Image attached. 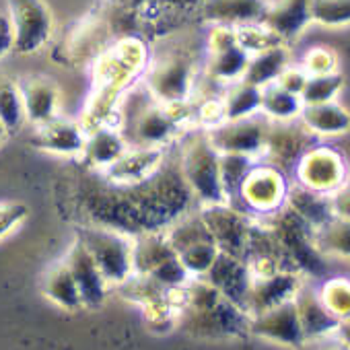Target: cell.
Segmentation results:
<instances>
[{"mask_svg": "<svg viewBox=\"0 0 350 350\" xmlns=\"http://www.w3.org/2000/svg\"><path fill=\"white\" fill-rule=\"evenodd\" d=\"M313 235H315L317 247L350 258V223L348 221L334 217L323 227H319Z\"/></svg>", "mask_w": 350, "mask_h": 350, "instance_id": "e575fe53", "label": "cell"}, {"mask_svg": "<svg viewBox=\"0 0 350 350\" xmlns=\"http://www.w3.org/2000/svg\"><path fill=\"white\" fill-rule=\"evenodd\" d=\"M329 350H350L346 344H338V346H334V348H329Z\"/></svg>", "mask_w": 350, "mask_h": 350, "instance_id": "f6af8a7d", "label": "cell"}, {"mask_svg": "<svg viewBox=\"0 0 350 350\" xmlns=\"http://www.w3.org/2000/svg\"><path fill=\"white\" fill-rule=\"evenodd\" d=\"M299 120L311 134L319 136H338L350 128V113L336 101L303 105Z\"/></svg>", "mask_w": 350, "mask_h": 350, "instance_id": "484cf974", "label": "cell"}, {"mask_svg": "<svg viewBox=\"0 0 350 350\" xmlns=\"http://www.w3.org/2000/svg\"><path fill=\"white\" fill-rule=\"evenodd\" d=\"M206 229L211 231L219 252L237 256L245 260V247L250 239V221L239 211L233 208V204H208L202 206L200 213Z\"/></svg>", "mask_w": 350, "mask_h": 350, "instance_id": "8fae6325", "label": "cell"}, {"mask_svg": "<svg viewBox=\"0 0 350 350\" xmlns=\"http://www.w3.org/2000/svg\"><path fill=\"white\" fill-rule=\"evenodd\" d=\"M146 64L148 48L136 38H124L97 56L93 93L81 124L85 132L97 126H107L105 120L109 118L111 109L118 105L124 91L130 89L140 75H144Z\"/></svg>", "mask_w": 350, "mask_h": 350, "instance_id": "6da1fadb", "label": "cell"}, {"mask_svg": "<svg viewBox=\"0 0 350 350\" xmlns=\"http://www.w3.org/2000/svg\"><path fill=\"white\" fill-rule=\"evenodd\" d=\"M338 332H340L342 344H346L350 348V317H346L338 323Z\"/></svg>", "mask_w": 350, "mask_h": 350, "instance_id": "7bdbcfd3", "label": "cell"}, {"mask_svg": "<svg viewBox=\"0 0 350 350\" xmlns=\"http://www.w3.org/2000/svg\"><path fill=\"white\" fill-rule=\"evenodd\" d=\"M332 208L338 219H344L350 223V188H340L332 196Z\"/></svg>", "mask_w": 350, "mask_h": 350, "instance_id": "60d3db41", "label": "cell"}, {"mask_svg": "<svg viewBox=\"0 0 350 350\" xmlns=\"http://www.w3.org/2000/svg\"><path fill=\"white\" fill-rule=\"evenodd\" d=\"M184 327L204 338L237 336L250 329V315L225 299L206 278H190L182 299Z\"/></svg>", "mask_w": 350, "mask_h": 350, "instance_id": "7a4b0ae2", "label": "cell"}, {"mask_svg": "<svg viewBox=\"0 0 350 350\" xmlns=\"http://www.w3.org/2000/svg\"><path fill=\"white\" fill-rule=\"evenodd\" d=\"M144 89L163 105H184L194 87V64L184 52L171 50L148 60L144 68Z\"/></svg>", "mask_w": 350, "mask_h": 350, "instance_id": "5b68a950", "label": "cell"}, {"mask_svg": "<svg viewBox=\"0 0 350 350\" xmlns=\"http://www.w3.org/2000/svg\"><path fill=\"white\" fill-rule=\"evenodd\" d=\"M321 301L325 303V307L342 321L346 317H350V282L348 280H342V278H336V280H329L321 293H319Z\"/></svg>", "mask_w": 350, "mask_h": 350, "instance_id": "8d00e7d4", "label": "cell"}, {"mask_svg": "<svg viewBox=\"0 0 350 350\" xmlns=\"http://www.w3.org/2000/svg\"><path fill=\"white\" fill-rule=\"evenodd\" d=\"M303 70L309 77L332 72V70H336V56L325 48H313L307 52V56L303 60Z\"/></svg>", "mask_w": 350, "mask_h": 350, "instance_id": "74e56055", "label": "cell"}, {"mask_svg": "<svg viewBox=\"0 0 350 350\" xmlns=\"http://www.w3.org/2000/svg\"><path fill=\"white\" fill-rule=\"evenodd\" d=\"M0 122H3L7 132L19 130L25 122L19 83L11 79H0Z\"/></svg>", "mask_w": 350, "mask_h": 350, "instance_id": "d6a6232c", "label": "cell"}, {"mask_svg": "<svg viewBox=\"0 0 350 350\" xmlns=\"http://www.w3.org/2000/svg\"><path fill=\"white\" fill-rule=\"evenodd\" d=\"M307 77H309V75H307L303 68H291V66H286L284 72L278 77L276 83H278L282 89H286V91H291V93H295V95L301 97V91H303L305 83H307Z\"/></svg>", "mask_w": 350, "mask_h": 350, "instance_id": "ab89813d", "label": "cell"}, {"mask_svg": "<svg viewBox=\"0 0 350 350\" xmlns=\"http://www.w3.org/2000/svg\"><path fill=\"white\" fill-rule=\"evenodd\" d=\"M19 91L23 99L25 120L38 126L56 118V109L60 101L56 83H52L46 77H29L19 83Z\"/></svg>", "mask_w": 350, "mask_h": 350, "instance_id": "ffe728a7", "label": "cell"}, {"mask_svg": "<svg viewBox=\"0 0 350 350\" xmlns=\"http://www.w3.org/2000/svg\"><path fill=\"white\" fill-rule=\"evenodd\" d=\"M297 180L313 192L332 194L346 180V165L332 148H307L297 161Z\"/></svg>", "mask_w": 350, "mask_h": 350, "instance_id": "30bf717a", "label": "cell"}, {"mask_svg": "<svg viewBox=\"0 0 350 350\" xmlns=\"http://www.w3.org/2000/svg\"><path fill=\"white\" fill-rule=\"evenodd\" d=\"M221 152L213 146L208 134L192 136L182 152V178L202 206L227 202L221 184Z\"/></svg>", "mask_w": 350, "mask_h": 350, "instance_id": "277c9868", "label": "cell"}, {"mask_svg": "<svg viewBox=\"0 0 350 350\" xmlns=\"http://www.w3.org/2000/svg\"><path fill=\"white\" fill-rule=\"evenodd\" d=\"M136 105L122 107V136L132 148H159L167 140L178 134L182 118L175 113V107L163 105L150 97V93L142 87V95L132 93Z\"/></svg>", "mask_w": 350, "mask_h": 350, "instance_id": "3957f363", "label": "cell"}, {"mask_svg": "<svg viewBox=\"0 0 350 350\" xmlns=\"http://www.w3.org/2000/svg\"><path fill=\"white\" fill-rule=\"evenodd\" d=\"M161 159L163 154L159 148H130L128 146L124 157L107 169V175L116 182V186H136L152 178V173L161 165Z\"/></svg>", "mask_w": 350, "mask_h": 350, "instance_id": "44dd1931", "label": "cell"}, {"mask_svg": "<svg viewBox=\"0 0 350 350\" xmlns=\"http://www.w3.org/2000/svg\"><path fill=\"white\" fill-rule=\"evenodd\" d=\"M260 103H262V89L260 87L250 85L245 81L233 83L231 89L227 91L225 99H223L225 122L254 116L260 109Z\"/></svg>", "mask_w": 350, "mask_h": 350, "instance_id": "4dcf8cb0", "label": "cell"}, {"mask_svg": "<svg viewBox=\"0 0 350 350\" xmlns=\"http://www.w3.org/2000/svg\"><path fill=\"white\" fill-rule=\"evenodd\" d=\"M13 52V27L9 15H0V58Z\"/></svg>", "mask_w": 350, "mask_h": 350, "instance_id": "b9f144b4", "label": "cell"}, {"mask_svg": "<svg viewBox=\"0 0 350 350\" xmlns=\"http://www.w3.org/2000/svg\"><path fill=\"white\" fill-rule=\"evenodd\" d=\"M204 278L231 303L239 305L245 311V299L252 286V270L243 258L219 252L217 260L213 262L211 270Z\"/></svg>", "mask_w": 350, "mask_h": 350, "instance_id": "9a60e30c", "label": "cell"}, {"mask_svg": "<svg viewBox=\"0 0 350 350\" xmlns=\"http://www.w3.org/2000/svg\"><path fill=\"white\" fill-rule=\"evenodd\" d=\"M44 295L56 303L58 307L66 309V311H77L83 305V299H81V293H79V286L75 282V276L68 268V264L62 260L58 264H54L46 276H44Z\"/></svg>", "mask_w": 350, "mask_h": 350, "instance_id": "83f0119b", "label": "cell"}, {"mask_svg": "<svg viewBox=\"0 0 350 350\" xmlns=\"http://www.w3.org/2000/svg\"><path fill=\"white\" fill-rule=\"evenodd\" d=\"M87 132L81 124L62 120V118H52L44 124H38L33 134H31V146L44 152H54V154H81L85 148Z\"/></svg>", "mask_w": 350, "mask_h": 350, "instance_id": "2e32d148", "label": "cell"}, {"mask_svg": "<svg viewBox=\"0 0 350 350\" xmlns=\"http://www.w3.org/2000/svg\"><path fill=\"white\" fill-rule=\"evenodd\" d=\"M299 291V280L295 274L278 270L266 276H254L245 299V313L252 317L274 305H280L295 297Z\"/></svg>", "mask_w": 350, "mask_h": 350, "instance_id": "ac0fdd59", "label": "cell"}, {"mask_svg": "<svg viewBox=\"0 0 350 350\" xmlns=\"http://www.w3.org/2000/svg\"><path fill=\"white\" fill-rule=\"evenodd\" d=\"M134 276L148 278L163 288H184L192 278L167 235L161 233H142L134 241Z\"/></svg>", "mask_w": 350, "mask_h": 350, "instance_id": "52a82bcc", "label": "cell"}, {"mask_svg": "<svg viewBox=\"0 0 350 350\" xmlns=\"http://www.w3.org/2000/svg\"><path fill=\"white\" fill-rule=\"evenodd\" d=\"M126 150H128V144L120 132L111 130L109 126H97L87 132L85 148L81 154L91 167L109 169L116 161L124 157Z\"/></svg>", "mask_w": 350, "mask_h": 350, "instance_id": "d4e9b609", "label": "cell"}, {"mask_svg": "<svg viewBox=\"0 0 350 350\" xmlns=\"http://www.w3.org/2000/svg\"><path fill=\"white\" fill-rule=\"evenodd\" d=\"M301 97L282 89L278 83L266 85L262 89V103L260 109L264 111V116L272 122H291L297 120L301 113Z\"/></svg>", "mask_w": 350, "mask_h": 350, "instance_id": "f546056e", "label": "cell"}, {"mask_svg": "<svg viewBox=\"0 0 350 350\" xmlns=\"http://www.w3.org/2000/svg\"><path fill=\"white\" fill-rule=\"evenodd\" d=\"M293 301H295L305 338H315V336H323V334L338 329L340 319L325 307V303L313 288L299 286Z\"/></svg>", "mask_w": 350, "mask_h": 350, "instance_id": "603a6c76", "label": "cell"}, {"mask_svg": "<svg viewBox=\"0 0 350 350\" xmlns=\"http://www.w3.org/2000/svg\"><path fill=\"white\" fill-rule=\"evenodd\" d=\"M266 134H268V122L250 116V118L231 120L215 126L208 132V138L219 152L256 157L264 150Z\"/></svg>", "mask_w": 350, "mask_h": 350, "instance_id": "4fadbf2b", "label": "cell"}, {"mask_svg": "<svg viewBox=\"0 0 350 350\" xmlns=\"http://www.w3.org/2000/svg\"><path fill=\"white\" fill-rule=\"evenodd\" d=\"M13 27V52L33 54L42 50L54 31V19L44 0H9Z\"/></svg>", "mask_w": 350, "mask_h": 350, "instance_id": "ba28073f", "label": "cell"}, {"mask_svg": "<svg viewBox=\"0 0 350 350\" xmlns=\"http://www.w3.org/2000/svg\"><path fill=\"white\" fill-rule=\"evenodd\" d=\"M268 7V0H204L202 13L215 25L239 29L262 23Z\"/></svg>", "mask_w": 350, "mask_h": 350, "instance_id": "d6986e66", "label": "cell"}, {"mask_svg": "<svg viewBox=\"0 0 350 350\" xmlns=\"http://www.w3.org/2000/svg\"><path fill=\"white\" fill-rule=\"evenodd\" d=\"M311 21L323 27L350 25V0H311Z\"/></svg>", "mask_w": 350, "mask_h": 350, "instance_id": "d590c367", "label": "cell"}, {"mask_svg": "<svg viewBox=\"0 0 350 350\" xmlns=\"http://www.w3.org/2000/svg\"><path fill=\"white\" fill-rule=\"evenodd\" d=\"M101 270L105 282L126 284L134 276V241L109 227H87L77 237Z\"/></svg>", "mask_w": 350, "mask_h": 350, "instance_id": "8992f818", "label": "cell"}, {"mask_svg": "<svg viewBox=\"0 0 350 350\" xmlns=\"http://www.w3.org/2000/svg\"><path fill=\"white\" fill-rule=\"evenodd\" d=\"M64 262L68 264V268H70V272L75 276V282L79 286L83 305L85 307H99L105 301L109 284L105 282L101 270L97 268L91 254L87 252V247L79 239L68 250Z\"/></svg>", "mask_w": 350, "mask_h": 350, "instance_id": "e0dca14e", "label": "cell"}, {"mask_svg": "<svg viewBox=\"0 0 350 350\" xmlns=\"http://www.w3.org/2000/svg\"><path fill=\"white\" fill-rule=\"evenodd\" d=\"M311 21V0H276L262 21L282 42L297 38Z\"/></svg>", "mask_w": 350, "mask_h": 350, "instance_id": "7402d4cb", "label": "cell"}, {"mask_svg": "<svg viewBox=\"0 0 350 350\" xmlns=\"http://www.w3.org/2000/svg\"><path fill=\"white\" fill-rule=\"evenodd\" d=\"M250 329L256 336H262L266 340L286 344V346H301L305 340L299 313L295 307V301L288 299L280 305H274L262 313H256L250 317Z\"/></svg>", "mask_w": 350, "mask_h": 350, "instance_id": "5bb4252c", "label": "cell"}, {"mask_svg": "<svg viewBox=\"0 0 350 350\" xmlns=\"http://www.w3.org/2000/svg\"><path fill=\"white\" fill-rule=\"evenodd\" d=\"M250 52L239 44L235 29L215 25L208 38L206 72L217 83H237L243 79Z\"/></svg>", "mask_w": 350, "mask_h": 350, "instance_id": "9c48e42d", "label": "cell"}, {"mask_svg": "<svg viewBox=\"0 0 350 350\" xmlns=\"http://www.w3.org/2000/svg\"><path fill=\"white\" fill-rule=\"evenodd\" d=\"M286 66H288V52L284 50V46H274V48H268L250 56V62L241 81L264 89L266 85L276 83Z\"/></svg>", "mask_w": 350, "mask_h": 350, "instance_id": "f1b7e54d", "label": "cell"}, {"mask_svg": "<svg viewBox=\"0 0 350 350\" xmlns=\"http://www.w3.org/2000/svg\"><path fill=\"white\" fill-rule=\"evenodd\" d=\"M286 180L276 167H252L239 188L237 200H243L247 208L264 215H272L286 202Z\"/></svg>", "mask_w": 350, "mask_h": 350, "instance_id": "7c38bea8", "label": "cell"}, {"mask_svg": "<svg viewBox=\"0 0 350 350\" xmlns=\"http://www.w3.org/2000/svg\"><path fill=\"white\" fill-rule=\"evenodd\" d=\"M7 134H9V132H7V128L3 126V122H0V142H3V140L7 138Z\"/></svg>", "mask_w": 350, "mask_h": 350, "instance_id": "ee69618b", "label": "cell"}, {"mask_svg": "<svg viewBox=\"0 0 350 350\" xmlns=\"http://www.w3.org/2000/svg\"><path fill=\"white\" fill-rule=\"evenodd\" d=\"M286 204L293 213H297L313 231H317L319 227H323L327 221H332L334 208H332V198H327V194H319L313 192L305 186H295L293 190H288L286 194Z\"/></svg>", "mask_w": 350, "mask_h": 350, "instance_id": "4316f807", "label": "cell"}, {"mask_svg": "<svg viewBox=\"0 0 350 350\" xmlns=\"http://www.w3.org/2000/svg\"><path fill=\"white\" fill-rule=\"evenodd\" d=\"M27 206L21 202H3L0 204V237L9 235L13 229H17L25 217H27Z\"/></svg>", "mask_w": 350, "mask_h": 350, "instance_id": "f35d334b", "label": "cell"}, {"mask_svg": "<svg viewBox=\"0 0 350 350\" xmlns=\"http://www.w3.org/2000/svg\"><path fill=\"white\" fill-rule=\"evenodd\" d=\"M344 85V79L338 70L325 72V75H311L307 77V83L301 91V103L303 105H317L334 101Z\"/></svg>", "mask_w": 350, "mask_h": 350, "instance_id": "836d02e7", "label": "cell"}, {"mask_svg": "<svg viewBox=\"0 0 350 350\" xmlns=\"http://www.w3.org/2000/svg\"><path fill=\"white\" fill-rule=\"evenodd\" d=\"M221 184L227 198V204H233L239 196V188L247 173L254 167V157L247 154H235V152H221Z\"/></svg>", "mask_w": 350, "mask_h": 350, "instance_id": "1f68e13d", "label": "cell"}, {"mask_svg": "<svg viewBox=\"0 0 350 350\" xmlns=\"http://www.w3.org/2000/svg\"><path fill=\"white\" fill-rule=\"evenodd\" d=\"M291 122H276V124H268V134H266V144L264 150L270 152L272 159H276L278 163H291V161H299L301 154L307 150V142H309V130L301 124L295 126Z\"/></svg>", "mask_w": 350, "mask_h": 350, "instance_id": "cb8c5ba5", "label": "cell"}, {"mask_svg": "<svg viewBox=\"0 0 350 350\" xmlns=\"http://www.w3.org/2000/svg\"><path fill=\"white\" fill-rule=\"evenodd\" d=\"M268 3H270V5H272V3H276V0H268Z\"/></svg>", "mask_w": 350, "mask_h": 350, "instance_id": "bcb514c9", "label": "cell"}]
</instances>
